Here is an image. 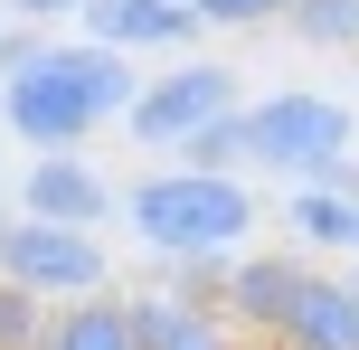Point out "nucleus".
I'll return each mask as SVG.
<instances>
[{"mask_svg":"<svg viewBox=\"0 0 359 350\" xmlns=\"http://www.w3.org/2000/svg\"><path fill=\"white\" fill-rule=\"evenodd\" d=\"M133 95H142L133 57H104V48H38L29 67L0 86V114H10V133H29L38 152H76L95 123L133 114Z\"/></svg>","mask_w":359,"mask_h":350,"instance_id":"f257e3e1","label":"nucleus"},{"mask_svg":"<svg viewBox=\"0 0 359 350\" xmlns=\"http://www.w3.org/2000/svg\"><path fill=\"white\" fill-rule=\"evenodd\" d=\"M123 218H133V237H142L151 256H170V265H227L236 246H246V227H255V199H246V180L151 170V180H133Z\"/></svg>","mask_w":359,"mask_h":350,"instance_id":"f03ea898","label":"nucleus"},{"mask_svg":"<svg viewBox=\"0 0 359 350\" xmlns=\"http://www.w3.org/2000/svg\"><path fill=\"white\" fill-rule=\"evenodd\" d=\"M246 161H265L293 189H350V105L331 95H265L246 114Z\"/></svg>","mask_w":359,"mask_h":350,"instance_id":"7ed1b4c3","label":"nucleus"},{"mask_svg":"<svg viewBox=\"0 0 359 350\" xmlns=\"http://www.w3.org/2000/svg\"><path fill=\"white\" fill-rule=\"evenodd\" d=\"M0 284H19L29 303H86L104 294V246L86 227H38V218H10L0 227Z\"/></svg>","mask_w":359,"mask_h":350,"instance_id":"20e7f679","label":"nucleus"},{"mask_svg":"<svg viewBox=\"0 0 359 350\" xmlns=\"http://www.w3.org/2000/svg\"><path fill=\"white\" fill-rule=\"evenodd\" d=\"M236 114V76L217 67V57H180L170 76H151L142 95H133V142L142 152H180L189 133H208V123H227Z\"/></svg>","mask_w":359,"mask_h":350,"instance_id":"39448f33","label":"nucleus"},{"mask_svg":"<svg viewBox=\"0 0 359 350\" xmlns=\"http://www.w3.org/2000/svg\"><path fill=\"white\" fill-rule=\"evenodd\" d=\"M86 48H104V57H133V48H189L198 38V19L180 10V0H86Z\"/></svg>","mask_w":359,"mask_h":350,"instance_id":"423d86ee","label":"nucleus"},{"mask_svg":"<svg viewBox=\"0 0 359 350\" xmlns=\"http://www.w3.org/2000/svg\"><path fill=\"white\" fill-rule=\"evenodd\" d=\"M303 275H312L303 256H246V265H227V294H217L227 332H284V313H293V294H303Z\"/></svg>","mask_w":359,"mask_h":350,"instance_id":"0eeeda50","label":"nucleus"},{"mask_svg":"<svg viewBox=\"0 0 359 350\" xmlns=\"http://www.w3.org/2000/svg\"><path fill=\"white\" fill-rule=\"evenodd\" d=\"M19 208H29L38 227H86L95 237V218H114V189L95 180L76 152H48V161L29 170V189H19Z\"/></svg>","mask_w":359,"mask_h":350,"instance_id":"6e6552de","label":"nucleus"},{"mask_svg":"<svg viewBox=\"0 0 359 350\" xmlns=\"http://www.w3.org/2000/svg\"><path fill=\"white\" fill-rule=\"evenodd\" d=\"M133 303V332H142V350H236L227 313H208V303L170 294V284H151V294H123Z\"/></svg>","mask_w":359,"mask_h":350,"instance_id":"1a4fd4ad","label":"nucleus"},{"mask_svg":"<svg viewBox=\"0 0 359 350\" xmlns=\"http://www.w3.org/2000/svg\"><path fill=\"white\" fill-rule=\"evenodd\" d=\"M284 350H359V303L341 275H303V294H293L284 332H274Z\"/></svg>","mask_w":359,"mask_h":350,"instance_id":"9d476101","label":"nucleus"},{"mask_svg":"<svg viewBox=\"0 0 359 350\" xmlns=\"http://www.w3.org/2000/svg\"><path fill=\"white\" fill-rule=\"evenodd\" d=\"M38 350H142V332H133V303L123 294H86V303H57V313H48Z\"/></svg>","mask_w":359,"mask_h":350,"instance_id":"9b49d317","label":"nucleus"},{"mask_svg":"<svg viewBox=\"0 0 359 350\" xmlns=\"http://www.w3.org/2000/svg\"><path fill=\"white\" fill-rule=\"evenodd\" d=\"M284 218H293V237H312V246H350V256H359V199H341V189H293Z\"/></svg>","mask_w":359,"mask_h":350,"instance_id":"f8f14e48","label":"nucleus"},{"mask_svg":"<svg viewBox=\"0 0 359 350\" xmlns=\"http://www.w3.org/2000/svg\"><path fill=\"white\" fill-rule=\"evenodd\" d=\"M236 161H246V114H227V123L180 142V170H198V180H236Z\"/></svg>","mask_w":359,"mask_h":350,"instance_id":"ddd939ff","label":"nucleus"},{"mask_svg":"<svg viewBox=\"0 0 359 350\" xmlns=\"http://www.w3.org/2000/svg\"><path fill=\"white\" fill-rule=\"evenodd\" d=\"M293 38H312V48H359V0H293Z\"/></svg>","mask_w":359,"mask_h":350,"instance_id":"4468645a","label":"nucleus"},{"mask_svg":"<svg viewBox=\"0 0 359 350\" xmlns=\"http://www.w3.org/2000/svg\"><path fill=\"white\" fill-rule=\"evenodd\" d=\"M198 29H255V19H293V0H189Z\"/></svg>","mask_w":359,"mask_h":350,"instance_id":"2eb2a0df","label":"nucleus"},{"mask_svg":"<svg viewBox=\"0 0 359 350\" xmlns=\"http://www.w3.org/2000/svg\"><path fill=\"white\" fill-rule=\"evenodd\" d=\"M38 332H48V303H29L19 284H0V350H38Z\"/></svg>","mask_w":359,"mask_h":350,"instance_id":"dca6fc26","label":"nucleus"},{"mask_svg":"<svg viewBox=\"0 0 359 350\" xmlns=\"http://www.w3.org/2000/svg\"><path fill=\"white\" fill-rule=\"evenodd\" d=\"M0 10H19V19H67V10H86V0H0Z\"/></svg>","mask_w":359,"mask_h":350,"instance_id":"f3484780","label":"nucleus"},{"mask_svg":"<svg viewBox=\"0 0 359 350\" xmlns=\"http://www.w3.org/2000/svg\"><path fill=\"white\" fill-rule=\"evenodd\" d=\"M341 284H350V303H359V275H341Z\"/></svg>","mask_w":359,"mask_h":350,"instance_id":"a211bd4d","label":"nucleus"},{"mask_svg":"<svg viewBox=\"0 0 359 350\" xmlns=\"http://www.w3.org/2000/svg\"><path fill=\"white\" fill-rule=\"evenodd\" d=\"M180 10H189V0H180Z\"/></svg>","mask_w":359,"mask_h":350,"instance_id":"6ab92c4d","label":"nucleus"},{"mask_svg":"<svg viewBox=\"0 0 359 350\" xmlns=\"http://www.w3.org/2000/svg\"><path fill=\"white\" fill-rule=\"evenodd\" d=\"M0 227H10V218H0Z\"/></svg>","mask_w":359,"mask_h":350,"instance_id":"aec40b11","label":"nucleus"},{"mask_svg":"<svg viewBox=\"0 0 359 350\" xmlns=\"http://www.w3.org/2000/svg\"><path fill=\"white\" fill-rule=\"evenodd\" d=\"M0 19H10V10H0Z\"/></svg>","mask_w":359,"mask_h":350,"instance_id":"412c9836","label":"nucleus"}]
</instances>
